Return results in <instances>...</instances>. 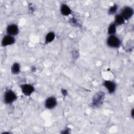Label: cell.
<instances>
[{
    "label": "cell",
    "instance_id": "2e32d148",
    "mask_svg": "<svg viewBox=\"0 0 134 134\" xmlns=\"http://www.w3.org/2000/svg\"><path fill=\"white\" fill-rule=\"evenodd\" d=\"M61 93L62 94L63 96H64V97H65L66 96L68 95V91L64 89V88H61Z\"/></svg>",
    "mask_w": 134,
    "mask_h": 134
},
{
    "label": "cell",
    "instance_id": "8fae6325",
    "mask_svg": "<svg viewBox=\"0 0 134 134\" xmlns=\"http://www.w3.org/2000/svg\"><path fill=\"white\" fill-rule=\"evenodd\" d=\"M20 65L17 62L14 63L11 66V73L13 74L16 75L20 73Z\"/></svg>",
    "mask_w": 134,
    "mask_h": 134
},
{
    "label": "cell",
    "instance_id": "e0dca14e",
    "mask_svg": "<svg viewBox=\"0 0 134 134\" xmlns=\"http://www.w3.org/2000/svg\"><path fill=\"white\" fill-rule=\"evenodd\" d=\"M36 71V67L35 66H32L31 67V71L32 72H35Z\"/></svg>",
    "mask_w": 134,
    "mask_h": 134
},
{
    "label": "cell",
    "instance_id": "5bb4252c",
    "mask_svg": "<svg viewBox=\"0 0 134 134\" xmlns=\"http://www.w3.org/2000/svg\"><path fill=\"white\" fill-rule=\"evenodd\" d=\"M55 37V35L54 32L50 31L46 36L45 37V42L46 43H50L53 41Z\"/></svg>",
    "mask_w": 134,
    "mask_h": 134
},
{
    "label": "cell",
    "instance_id": "277c9868",
    "mask_svg": "<svg viewBox=\"0 0 134 134\" xmlns=\"http://www.w3.org/2000/svg\"><path fill=\"white\" fill-rule=\"evenodd\" d=\"M120 14L125 20L129 19L133 15V9L130 6H125Z\"/></svg>",
    "mask_w": 134,
    "mask_h": 134
},
{
    "label": "cell",
    "instance_id": "3957f363",
    "mask_svg": "<svg viewBox=\"0 0 134 134\" xmlns=\"http://www.w3.org/2000/svg\"><path fill=\"white\" fill-rule=\"evenodd\" d=\"M20 88L23 94L27 96H30L35 92V87L30 84H24L20 85Z\"/></svg>",
    "mask_w": 134,
    "mask_h": 134
},
{
    "label": "cell",
    "instance_id": "5b68a950",
    "mask_svg": "<svg viewBox=\"0 0 134 134\" xmlns=\"http://www.w3.org/2000/svg\"><path fill=\"white\" fill-rule=\"evenodd\" d=\"M15 42V39L14 36H12L9 35H5L1 41V45L2 47H6L8 46L12 45Z\"/></svg>",
    "mask_w": 134,
    "mask_h": 134
},
{
    "label": "cell",
    "instance_id": "7c38bea8",
    "mask_svg": "<svg viewBox=\"0 0 134 134\" xmlns=\"http://www.w3.org/2000/svg\"><path fill=\"white\" fill-rule=\"evenodd\" d=\"M125 20L124 18L122 17V16L120 14H116L114 18V23L117 26V25H121L124 24L125 22Z\"/></svg>",
    "mask_w": 134,
    "mask_h": 134
},
{
    "label": "cell",
    "instance_id": "ac0fdd59",
    "mask_svg": "<svg viewBox=\"0 0 134 134\" xmlns=\"http://www.w3.org/2000/svg\"><path fill=\"white\" fill-rule=\"evenodd\" d=\"M131 116L132 118H133V108H132L131 111Z\"/></svg>",
    "mask_w": 134,
    "mask_h": 134
},
{
    "label": "cell",
    "instance_id": "9c48e42d",
    "mask_svg": "<svg viewBox=\"0 0 134 134\" xmlns=\"http://www.w3.org/2000/svg\"><path fill=\"white\" fill-rule=\"evenodd\" d=\"M103 86L106 87L109 93L113 94L115 92L116 89V83L111 81L106 80L103 83Z\"/></svg>",
    "mask_w": 134,
    "mask_h": 134
},
{
    "label": "cell",
    "instance_id": "9a60e30c",
    "mask_svg": "<svg viewBox=\"0 0 134 134\" xmlns=\"http://www.w3.org/2000/svg\"><path fill=\"white\" fill-rule=\"evenodd\" d=\"M118 6L117 5H116V4L113 5L109 8L108 11V14L111 15L115 14L118 10Z\"/></svg>",
    "mask_w": 134,
    "mask_h": 134
},
{
    "label": "cell",
    "instance_id": "4fadbf2b",
    "mask_svg": "<svg viewBox=\"0 0 134 134\" xmlns=\"http://www.w3.org/2000/svg\"><path fill=\"white\" fill-rule=\"evenodd\" d=\"M116 27H117V25L114 23H111L109 25L108 29H107L108 35H109V36L112 35H115L116 32Z\"/></svg>",
    "mask_w": 134,
    "mask_h": 134
},
{
    "label": "cell",
    "instance_id": "30bf717a",
    "mask_svg": "<svg viewBox=\"0 0 134 134\" xmlns=\"http://www.w3.org/2000/svg\"><path fill=\"white\" fill-rule=\"evenodd\" d=\"M71 9L70 7L65 4H62L60 7L61 14L63 16H69L71 14Z\"/></svg>",
    "mask_w": 134,
    "mask_h": 134
},
{
    "label": "cell",
    "instance_id": "52a82bcc",
    "mask_svg": "<svg viewBox=\"0 0 134 134\" xmlns=\"http://www.w3.org/2000/svg\"><path fill=\"white\" fill-rule=\"evenodd\" d=\"M104 94L102 92H99L97 93L94 96L93 99V105L96 107H98L100 106L104 99Z\"/></svg>",
    "mask_w": 134,
    "mask_h": 134
},
{
    "label": "cell",
    "instance_id": "7a4b0ae2",
    "mask_svg": "<svg viewBox=\"0 0 134 134\" xmlns=\"http://www.w3.org/2000/svg\"><path fill=\"white\" fill-rule=\"evenodd\" d=\"M106 43L109 47L118 48L121 45V40L115 35H109L107 39Z\"/></svg>",
    "mask_w": 134,
    "mask_h": 134
},
{
    "label": "cell",
    "instance_id": "6da1fadb",
    "mask_svg": "<svg viewBox=\"0 0 134 134\" xmlns=\"http://www.w3.org/2000/svg\"><path fill=\"white\" fill-rule=\"evenodd\" d=\"M17 98V96L15 92L12 90H7L4 94L3 100L6 104H10L14 102Z\"/></svg>",
    "mask_w": 134,
    "mask_h": 134
},
{
    "label": "cell",
    "instance_id": "8992f818",
    "mask_svg": "<svg viewBox=\"0 0 134 134\" xmlns=\"http://www.w3.org/2000/svg\"><path fill=\"white\" fill-rule=\"evenodd\" d=\"M57 105V100L54 96H50L48 97L44 102V106L48 109L54 108Z\"/></svg>",
    "mask_w": 134,
    "mask_h": 134
},
{
    "label": "cell",
    "instance_id": "ba28073f",
    "mask_svg": "<svg viewBox=\"0 0 134 134\" xmlns=\"http://www.w3.org/2000/svg\"><path fill=\"white\" fill-rule=\"evenodd\" d=\"M19 28L16 24H12L7 26L6 28V33L12 36H15L18 34Z\"/></svg>",
    "mask_w": 134,
    "mask_h": 134
}]
</instances>
